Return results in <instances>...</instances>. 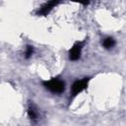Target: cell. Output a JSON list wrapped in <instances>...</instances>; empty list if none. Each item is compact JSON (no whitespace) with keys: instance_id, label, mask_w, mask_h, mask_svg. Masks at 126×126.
Returning <instances> with one entry per match:
<instances>
[{"instance_id":"4","label":"cell","mask_w":126,"mask_h":126,"mask_svg":"<svg viewBox=\"0 0 126 126\" xmlns=\"http://www.w3.org/2000/svg\"><path fill=\"white\" fill-rule=\"evenodd\" d=\"M58 4L57 1H48L46 3H44L37 11V15L38 16H46L56 5Z\"/></svg>"},{"instance_id":"6","label":"cell","mask_w":126,"mask_h":126,"mask_svg":"<svg viewBox=\"0 0 126 126\" xmlns=\"http://www.w3.org/2000/svg\"><path fill=\"white\" fill-rule=\"evenodd\" d=\"M28 114H29V117L32 120H35L36 119V117H37V111L35 110V108H34L33 105H30V107L28 109Z\"/></svg>"},{"instance_id":"2","label":"cell","mask_w":126,"mask_h":126,"mask_svg":"<svg viewBox=\"0 0 126 126\" xmlns=\"http://www.w3.org/2000/svg\"><path fill=\"white\" fill-rule=\"evenodd\" d=\"M89 84V78H84L83 80H78L76 81L71 88V92H72V96H76L77 94H79L80 93H82L84 90L87 89Z\"/></svg>"},{"instance_id":"7","label":"cell","mask_w":126,"mask_h":126,"mask_svg":"<svg viewBox=\"0 0 126 126\" xmlns=\"http://www.w3.org/2000/svg\"><path fill=\"white\" fill-rule=\"evenodd\" d=\"M33 53V47L31 45H28L26 48V53H25V57L26 58H30Z\"/></svg>"},{"instance_id":"1","label":"cell","mask_w":126,"mask_h":126,"mask_svg":"<svg viewBox=\"0 0 126 126\" xmlns=\"http://www.w3.org/2000/svg\"><path fill=\"white\" fill-rule=\"evenodd\" d=\"M43 86L54 94H61L65 90V83L60 79H51L49 81L43 82Z\"/></svg>"},{"instance_id":"5","label":"cell","mask_w":126,"mask_h":126,"mask_svg":"<svg viewBox=\"0 0 126 126\" xmlns=\"http://www.w3.org/2000/svg\"><path fill=\"white\" fill-rule=\"evenodd\" d=\"M114 44H115V41H114V39H113L112 37H106V38H104L103 41H102V45H103L105 48H107V49L113 47Z\"/></svg>"},{"instance_id":"3","label":"cell","mask_w":126,"mask_h":126,"mask_svg":"<svg viewBox=\"0 0 126 126\" xmlns=\"http://www.w3.org/2000/svg\"><path fill=\"white\" fill-rule=\"evenodd\" d=\"M84 42L83 41H77L69 50V58L72 61H76L81 56V51L83 49Z\"/></svg>"}]
</instances>
